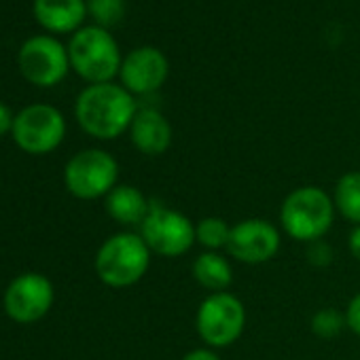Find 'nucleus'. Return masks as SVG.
I'll return each instance as SVG.
<instances>
[{"mask_svg":"<svg viewBox=\"0 0 360 360\" xmlns=\"http://www.w3.org/2000/svg\"><path fill=\"white\" fill-rule=\"evenodd\" d=\"M347 246H349V252L356 261H360V225H356L349 233V240H347Z\"/></svg>","mask_w":360,"mask_h":360,"instance_id":"nucleus-25","label":"nucleus"},{"mask_svg":"<svg viewBox=\"0 0 360 360\" xmlns=\"http://www.w3.org/2000/svg\"><path fill=\"white\" fill-rule=\"evenodd\" d=\"M193 278L200 286L210 290V295L225 292L233 282V267L221 252L206 250L193 261Z\"/></svg>","mask_w":360,"mask_h":360,"instance_id":"nucleus-16","label":"nucleus"},{"mask_svg":"<svg viewBox=\"0 0 360 360\" xmlns=\"http://www.w3.org/2000/svg\"><path fill=\"white\" fill-rule=\"evenodd\" d=\"M136 112V96L117 83L87 85L75 104V117L81 129L98 140H115L123 131H129Z\"/></svg>","mask_w":360,"mask_h":360,"instance_id":"nucleus-1","label":"nucleus"},{"mask_svg":"<svg viewBox=\"0 0 360 360\" xmlns=\"http://www.w3.org/2000/svg\"><path fill=\"white\" fill-rule=\"evenodd\" d=\"M345 326V316L333 307H322L311 316V333L320 339H333Z\"/></svg>","mask_w":360,"mask_h":360,"instance_id":"nucleus-20","label":"nucleus"},{"mask_svg":"<svg viewBox=\"0 0 360 360\" xmlns=\"http://www.w3.org/2000/svg\"><path fill=\"white\" fill-rule=\"evenodd\" d=\"M335 212L333 198L324 189L307 185L286 195L280 208V223L292 240L309 244L328 233Z\"/></svg>","mask_w":360,"mask_h":360,"instance_id":"nucleus-2","label":"nucleus"},{"mask_svg":"<svg viewBox=\"0 0 360 360\" xmlns=\"http://www.w3.org/2000/svg\"><path fill=\"white\" fill-rule=\"evenodd\" d=\"M13 140L28 155L56 150L66 136V119L51 104H30L15 115Z\"/></svg>","mask_w":360,"mask_h":360,"instance_id":"nucleus-8","label":"nucleus"},{"mask_svg":"<svg viewBox=\"0 0 360 360\" xmlns=\"http://www.w3.org/2000/svg\"><path fill=\"white\" fill-rule=\"evenodd\" d=\"M229 236H231V227L227 225V221L219 217H206L195 225V242L212 252L227 248Z\"/></svg>","mask_w":360,"mask_h":360,"instance_id":"nucleus-18","label":"nucleus"},{"mask_svg":"<svg viewBox=\"0 0 360 360\" xmlns=\"http://www.w3.org/2000/svg\"><path fill=\"white\" fill-rule=\"evenodd\" d=\"M87 15L94 18L96 26L112 28L125 15V0H87Z\"/></svg>","mask_w":360,"mask_h":360,"instance_id":"nucleus-19","label":"nucleus"},{"mask_svg":"<svg viewBox=\"0 0 360 360\" xmlns=\"http://www.w3.org/2000/svg\"><path fill=\"white\" fill-rule=\"evenodd\" d=\"M172 136L169 121L157 108H138L129 127V138L142 155H163L172 146Z\"/></svg>","mask_w":360,"mask_h":360,"instance_id":"nucleus-13","label":"nucleus"},{"mask_svg":"<svg viewBox=\"0 0 360 360\" xmlns=\"http://www.w3.org/2000/svg\"><path fill=\"white\" fill-rule=\"evenodd\" d=\"M333 202L345 221L360 225V172H347L337 180Z\"/></svg>","mask_w":360,"mask_h":360,"instance_id":"nucleus-17","label":"nucleus"},{"mask_svg":"<svg viewBox=\"0 0 360 360\" xmlns=\"http://www.w3.org/2000/svg\"><path fill=\"white\" fill-rule=\"evenodd\" d=\"M18 64L28 83L37 87H53L62 83L70 70L68 47L47 34L32 37L22 45Z\"/></svg>","mask_w":360,"mask_h":360,"instance_id":"nucleus-9","label":"nucleus"},{"mask_svg":"<svg viewBox=\"0 0 360 360\" xmlns=\"http://www.w3.org/2000/svg\"><path fill=\"white\" fill-rule=\"evenodd\" d=\"M13 123H15V115L11 112V108L7 104L0 102V138L13 131Z\"/></svg>","mask_w":360,"mask_h":360,"instance_id":"nucleus-23","label":"nucleus"},{"mask_svg":"<svg viewBox=\"0 0 360 360\" xmlns=\"http://www.w3.org/2000/svg\"><path fill=\"white\" fill-rule=\"evenodd\" d=\"M169 75L167 58L155 47H138L123 58L119 77L131 96H150L159 91Z\"/></svg>","mask_w":360,"mask_h":360,"instance_id":"nucleus-12","label":"nucleus"},{"mask_svg":"<svg viewBox=\"0 0 360 360\" xmlns=\"http://www.w3.org/2000/svg\"><path fill=\"white\" fill-rule=\"evenodd\" d=\"M345 326L360 337V292L352 297V301L345 307Z\"/></svg>","mask_w":360,"mask_h":360,"instance_id":"nucleus-22","label":"nucleus"},{"mask_svg":"<svg viewBox=\"0 0 360 360\" xmlns=\"http://www.w3.org/2000/svg\"><path fill=\"white\" fill-rule=\"evenodd\" d=\"M150 255L140 233H115L96 252V274L110 288L134 286L148 271Z\"/></svg>","mask_w":360,"mask_h":360,"instance_id":"nucleus-3","label":"nucleus"},{"mask_svg":"<svg viewBox=\"0 0 360 360\" xmlns=\"http://www.w3.org/2000/svg\"><path fill=\"white\" fill-rule=\"evenodd\" d=\"M68 58L70 68L89 85L112 83L123 64L115 37L100 26L77 30L68 43Z\"/></svg>","mask_w":360,"mask_h":360,"instance_id":"nucleus-4","label":"nucleus"},{"mask_svg":"<svg viewBox=\"0 0 360 360\" xmlns=\"http://www.w3.org/2000/svg\"><path fill=\"white\" fill-rule=\"evenodd\" d=\"M104 206L108 217L125 227H140L153 208L146 195L134 185H117L106 195Z\"/></svg>","mask_w":360,"mask_h":360,"instance_id":"nucleus-15","label":"nucleus"},{"mask_svg":"<svg viewBox=\"0 0 360 360\" xmlns=\"http://www.w3.org/2000/svg\"><path fill=\"white\" fill-rule=\"evenodd\" d=\"M307 261L316 267H326L333 261V248L324 242V240H316L307 244V252H305Z\"/></svg>","mask_w":360,"mask_h":360,"instance_id":"nucleus-21","label":"nucleus"},{"mask_svg":"<svg viewBox=\"0 0 360 360\" xmlns=\"http://www.w3.org/2000/svg\"><path fill=\"white\" fill-rule=\"evenodd\" d=\"M140 238L146 242L148 250L176 259L187 255L195 242V225L178 210L165 206H153L144 223L140 225Z\"/></svg>","mask_w":360,"mask_h":360,"instance_id":"nucleus-7","label":"nucleus"},{"mask_svg":"<svg viewBox=\"0 0 360 360\" xmlns=\"http://www.w3.org/2000/svg\"><path fill=\"white\" fill-rule=\"evenodd\" d=\"M198 335L210 347L233 345L246 328V307L231 292L208 295L195 316Z\"/></svg>","mask_w":360,"mask_h":360,"instance_id":"nucleus-6","label":"nucleus"},{"mask_svg":"<svg viewBox=\"0 0 360 360\" xmlns=\"http://www.w3.org/2000/svg\"><path fill=\"white\" fill-rule=\"evenodd\" d=\"M56 292L49 278L37 271L20 274L5 290V314L18 324H32L45 318L53 305Z\"/></svg>","mask_w":360,"mask_h":360,"instance_id":"nucleus-10","label":"nucleus"},{"mask_svg":"<svg viewBox=\"0 0 360 360\" xmlns=\"http://www.w3.org/2000/svg\"><path fill=\"white\" fill-rule=\"evenodd\" d=\"M183 360H221L219 354L210 347H198V349H191L183 356Z\"/></svg>","mask_w":360,"mask_h":360,"instance_id":"nucleus-24","label":"nucleus"},{"mask_svg":"<svg viewBox=\"0 0 360 360\" xmlns=\"http://www.w3.org/2000/svg\"><path fill=\"white\" fill-rule=\"evenodd\" d=\"M282 238L274 223L265 219H246L231 227L227 252L246 265L271 261L280 250Z\"/></svg>","mask_w":360,"mask_h":360,"instance_id":"nucleus-11","label":"nucleus"},{"mask_svg":"<svg viewBox=\"0 0 360 360\" xmlns=\"http://www.w3.org/2000/svg\"><path fill=\"white\" fill-rule=\"evenodd\" d=\"M34 18L51 34H75L87 18V0H34Z\"/></svg>","mask_w":360,"mask_h":360,"instance_id":"nucleus-14","label":"nucleus"},{"mask_svg":"<svg viewBox=\"0 0 360 360\" xmlns=\"http://www.w3.org/2000/svg\"><path fill=\"white\" fill-rule=\"evenodd\" d=\"M119 180L117 159L102 148H85L70 157L64 167V185L79 200L106 198Z\"/></svg>","mask_w":360,"mask_h":360,"instance_id":"nucleus-5","label":"nucleus"}]
</instances>
